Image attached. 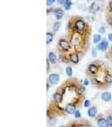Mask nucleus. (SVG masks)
I'll use <instances>...</instances> for the list:
<instances>
[{"instance_id": "obj_1", "label": "nucleus", "mask_w": 112, "mask_h": 127, "mask_svg": "<svg viewBox=\"0 0 112 127\" xmlns=\"http://www.w3.org/2000/svg\"><path fill=\"white\" fill-rule=\"evenodd\" d=\"M81 83L78 79H69L65 81L64 83L57 89L61 92L62 94V103H61L64 104L63 107H65L68 104H73V105L76 106L77 108L82 104L83 101L84 100V95L79 94L77 92V88L78 86Z\"/></svg>"}, {"instance_id": "obj_2", "label": "nucleus", "mask_w": 112, "mask_h": 127, "mask_svg": "<svg viewBox=\"0 0 112 127\" xmlns=\"http://www.w3.org/2000/svg\"><path fill=\"white\" fill-rule=\"evenodd\" d=\"M91 32H92L91 29L85 32H77L73 31L68 32V39L70 42L73 50L78 53L81 57L86 54L89 48Z\"/></svg>"}, {"instance_id": "obj_3", "label": "nucleus", "mask_w": 112, "mask_h": 127, "mask_svg": "<svg viewBox=\"0 0 112 127\" xmlns=\"http://www.w3.org/2000/svg\"><path fill=\"white\" fill-rule=\"evenodd\" d=\"M111 72V69L105 62H101L100 67H99V71L96 75H94L93 77L89 78V81L94 87H96L98 89H106L109 87L105 82V78L106 75L109 73Z\"/></svg>"}, {"instance_id": "obj_4", "label": "nucleus", "mask_w": 112, "mask_h": 127, "mask_svg": "<svg viewBox=\"0 0 112 127\" xmlns=\"http://www.w3.org/2000/svg\"><path fill=\"white\" fill-rule=\"evenodd\" d=\"M89 29H91L89 25L81 16H73L69 19L67 24L68 32L73 31L77 32H85Z\"/></svg>"}, {"instance_id": "obj_5", "label": "nucleus", "mask_w": 112, "mask_h": 127, "mask_svg": "<svg viewBox=\"0 0 112 127\" xmlns=\"http://www.w3.org/2000/svg\"><path fill=\"white\" fill-rule=\"evenodd\" d=\"M56 48H57L58 53L59 54H68L69 53L73 52L72 46L70 44V42L68 41V38H60L57 42V45H56Z\"/></svg>"}, {"instance_id": "obj_6", "label": "nucleus", "mask_w": 112, "mask_h": 127, "mask_svg": "<svg viewBox=\"0 0 112 127\" xmlns=\"http://www.w3.org/2000/svg\"><path fill=\"white\" fill-rule=\"evenodd\" d=\"M96 48L98 51H100V52H106L110 48L109 40L106 39V38H103L102 41L96 45Z\"/></svg>"}, {"instance_id": "obj_7", "label": "nucleus", "mask_w": 112, "mask_h": 127, "mask_svg": "<svg viewBox=\"0 0 112 127\" xmlns=\"http://www.w3.org/2000/svg\"><path fill=\"white\" fill-rule=\"evenodd\" d=\"M68 59L70 61V63L73 64H78L80 61V54L78 53L75 52V51H73V52L69 53L68 54Z\"/></svg>"}, {"instance_id": "obj_8", "label": "nucleus", "mask_w": 112, "mask_h": 127, "mask_svg": "<svg viewBox=\"0 0 112 127\" xmlns=\"http://www.w3.org/2000/svg\"><path fill=\"white\" fill-rule=\"evenodd\" d=\"M53 15L55 16V19L56 20H60L63 18L64 11L62 8H55L53 10Z\"/></svg>"}, {"instance_id": "obj_9", "label": "nucleus", "mask_w": 112, "mask_h": 127, "mask_svg": "<svg viewBox=\"0 0 112 127\" xmlns=\"http://www.w3.org/2000/svg\"><path fill=\"white\" fill-rule=\"evenodd\" d=\"M60 81V75L58 74H51L48 77V82L52 85H56Z\"/></svg>"}, {"instance_id": "obj_10", "label": "nucleus", "mask_w": 112, "mask_h": 127, "mask_svg": "<svg viewBox=\"0 0 112 127\" xmlns=\"http://www.w3.org/2000/svg\"><path fill=\"white\" fill-rule=\"evenodd\" d=\"M99 9H100V7H99V3L94 1H93L90 4V6L89 7V12L90 14H96L99 11Z\"/></svg>"}, {"instance_id": "obj_11", "label": "nucleus", "mask_w": 112, "mask_h": 127, "mask_svg": "<svg viewBox=\"0 0 112 127\" xmlns=\"http://www.w3.org/2000/svg\"><path fill=\"white\" fill-rule=\"evenodd\" d=\"M53 99H54V101L56 102V103H57L61 104L62 103L63 97H62V94L61 93V92L59 91L58 89L55 92V93H53Z\"/></svg>"}, {"instance_id": "obj_12", "label": "nucleus", "mask_w": 112, "mask_h": 127, "mask_svg": "<svg viewBox=\"0 0 112 127\" xmlns=\"http://www.w3.org/2000/svg\"><path fill=\"white\" fill-rule=\"evenodd\" d=\"M48 59L52 64H56V63H57V57H56V54H55L54 52H52V51L49 52Z\"/></svg>"}, {"instance_id": "obj_13", "label": "nucleus", "mask_w": 112, "mask_h": 127, "mask_svg": "<svg viewBox=\"0 0 112 127\" xmlns=\"http://www.w3.org/2000/svg\"><path fill=\"white\" fill-rule=\"evenodd\" d=\"M65 108V112H67L68 114H74L75 111H76L77 107L73 104H68L64 107Z\"/></svg>"}, {"instance_id": "obj_14", "label": "nucleus", "mask_w": 112, "mask_h": 127, "mask_svg": "<svg viewBox=\"0 0 112 127\" xmlns=\"http://www.w3.org/2000/svg\"><path fill=\"white\" fill-rule=\"evenodd\" d=\"M98 126L99 127H109V123L104 118H99L98 119Z\"/></svg>"}, {"instance_id": "obj_15", "label": "nucleus", "mask_w": 112, "mask_h": 127, "mask_svg": "<svg viewBox=\"0 0 112 127\" xmlns=\"http://www.w3.org/2000/svg\"><path fill=\"white\" fill-rule=\"evenodd\" d=\"M54 40V34L52 32H46V44L49 45L51 44Z\"/></svg>"}, {"instance_id": "obj_16", "label": "nucleus", "mask_w": 112, "mask_h": 127, "mask_svg": "<svg viewBox=\"0 0 112 127\" xmlns=\"http://www.w3.org/2000/svg\"><path fill=\"white\" fill-rule=\"evenodd\" d=\"M101 97L105 102H110L111 100V93H108V92H105V93H102L101 95Z\"/></svg>"}, {"instance_id": "obj_17", "label": "nucleus", "mask_w": 112, "mask_h": 127, "mask_svg": "<svg viewBox=\"0 0 112 127\" xmlns=\"http://www.w3.org/2000/svg\"><path fill=\"white\" fill-rule=\"evenodd\" d=\"M60 27H61V22L59 21L54 22L53 25H52V32L53 33H56L60 30Z\"/></svg>"}, {"instance_id": "obj_18", "label": "nucleus", "mask_w": 112, "mask_h": 127, "mask_svg": "<svg viewBox=\"0 0 112 127\" xmlns=\"http://www.w3.org/2000/svg\"><path fill=\"white\" fill-rule=\"evenodd\" d=\"M102 36H101L100 34H94L93 35V43H95V44H98L99 42H100L101 41H102Z\"/></svg>"}, {"instance_id": "obj_19", "label": "nucleus", "mask_w": 112, "mask_h": 127, "mask_svg": "<svg viewBox=\"0 0 112 127\" xmlns=\"http://www.w3.org/2000/svg\"><path fill=\"white\" fill-rule=\"evenodd\" d=\"M73 5V2L72 0H65V3H63V8L65 10H70Z\"/></svg>"}, {"instance_id": "obj_20", "label": "nucleus", "mask_w": 112, "mask_h": 127, "mask_svg": "<svg viewBox=\"0 0 112 127\" xmlns=\"http://www.w3.org/2000/svg\"><path fill=\"white\" fill-rule=\"evenodd\" d=\"M88 114L89 115V117H94L95 115H96L97 114V109L95 107H91L88 110Z\"/></svg>"}, {"instance_id": "obj_21", "label": "nucleus", "mask_w": 112, "mask_h": 127, "mask_svg": "<svg viewBox=\"0 0 112 127\" xmlns=\"http://www.w3.org/2000/svg\"><path fill=\"white\" fill-rule=\"evenodd\" d=\"M106 14H108V15H112V0H110L109 3H108Z\"/></svg>"}, {"instance_id": "obj_22", "label": "nucleus", "mask_w": 112, "mask_h": 127, "mask_svg": "<svg viewBox=\"0 0 112 127\" xmlns=\"http://www.w3.org/2000/svg\"><path fill=\"white\" fill-rule=\"evenodd\" d=\"M66 74H67V75L69 77H71L73 75V69H72V67L70 66V65H68V66H67V68H66Z\"/></svg>"}, {"instance_id": "obj_23", "label": "nucleus", "mask_w": 112, "mask_h": 127, "mask_svg": "<svg viewBox=\"0 0 112 127\" xmlns=\"http://www.w3.org/2000/svg\"><path fill=\"white\" fill-rule=\"evenodd\" d=\"M105 57L109 59V60H111L112 62V46L111 47V48H109V51L106 53V55H105Z\"/></svg>"}, {"instance_id": "obj_24", "label": "nucleus", "mask_w": 112, "mask_h": 127, "mask_svg": "<svg viewBox=\"0 0 112 127\" xmlns=\"http://www.w3.org/2000/svg\"><path fill=\"white\" fill-rule=\"evenodd\" d=\"M56 2V0H46V6L47 7H52Z\"/></svg>"}, {"instance_id": "obj_25", "label": "nucleus", "mask_w": 112, "mask_h": 127, "mask_svg": "<svg viewBox=\"0 0 112 127\" xmlns=\"http://www.w3.org/2000/svg\"><path fill=\"white\" fill-rule=\"evenodd\" d=\"M99 33L101 34V35H103V34L105 33V26H100V27H99Z\"/></svg>"}, {"instance_id": "obj_26", "label": "nucleus", "mask_w": 112, "mask_h": 127, "mask_svg": "<svg viewBox=\"0 0 112 127\" xmlns=\"http://www.w3.org/2000/svg\"><path fill=\"white\" fill-rule=\"evenodd\" d=\"M97 48H93L92 49V56H93V58H96L97 57Z\"/></svg>"}, {"instance_id": "obj_27", "label": "nucleus", "mask_w": 112, "mask_h": 127, "mask_svg": "<svg viewBox=\"0 0 112 127\" xmlns=\"http://www.w3.org/2000/svg\"><path fill=\"white\" fill-rule=\"evenodd\" d=\"M53 10H54V8L48 7V9H46V14H47V15H50V14H53Z\"/></svg>"}, {"instance_id": "obj_28", "label": "nucleus", "mask_w": 112, "mask_h": 127, "mask_svg": "<svg viewBox=\"0 0 112 127\" xmlns=\"http://www.w3.org/2000/svg\"><path fill=\"white\" fill-rule=\"evenodd\" d=\"M50 64L51 62L49 61V59H46V71H47V73L50 72Z\"/></svg>"}, {"instance_id": "obj_29", "label": "nucleus", "mask_w": 112, "mask_h": 127, "mask_svg": "<svg viewBox=\"0 0 112 127\" xmlns=\"http://www.w3.org/2000/svg\"><path fill=\"white\" fill-rule=\"evenodd\" d=\"M107 121L109 123V126H112V115H109L107 118Z\"/></svg>"}, {"instance_id": "obj_30", "label": "nucleus", "mask_w": 112, "mask_h": 127, "mask_svg": "<svg viewBox=\"0 0 112 127\" xmlns=\"http://www.w3.org/2000/svg\"><path fill=\"white\" fill-rule=\"evenodd\" d=\"M74 115H75V117H76L77 119H78V118H80L81 117V114H80V112L78 111V110H76L74 113Z\"/></svg>"}, {"instance_id": "obj_31", "label": "nucleus", "mask_w": 112, "mask_h": 127, "mask_svg": "<svg viewBox=\"0 0 112 127\" xmlns=\"http://www.w3.org/2000/svg\"><path fill=\"white\" fill-rule=\"evenodd\" d=\"M56 3L60 5H63V3H65V0H56Z\"/></svg>"}, {"instance_id": "obj_32", "label": "nucleus", "mask_w": 112, "mask_h": 127, "mask_svg": "<svg viewBox=\"0 0 112 127\" xmlns=\"http://www.w3.org/2000/svg\"><path fill=\"white\" fill-rule=\"evenodd\" d=\"M89 81H89V78H86V79H85V80H84V82H83V84H84V86L89 85Z\"/></svg>"}, {"instance_id": "obj_33", "label": "nucleus", "mask_w": 112, "mask_h": 127, "mask_svg": "<svg viewBox=\"0 0 112 127\" xmlns=\"http://www.w3.org/2000/svg\"><path fill=\"white\" fill-rule=\"evenodd\" d=\"M108 40H109V42H112V33L108 34Z\"/></svg>"}, {"instance_id": "obj_34", "label": "nucleus", "mask_w": 112, "mask_h": 127, "mask_svg": "<svg viewBox=\"0 0 112 127\" xmlns=\"http://www.w3.org/2000/svg\"><path fill=\"white\" fill-rule=\"evenodd\" d=\"M89 105H90V101H89V100L85 101V103H84V107H89Z\"/></svg>"}, {"instance_id": "obj_35", "label": "nucleus", "mask_w": 112, "mask_h": 127, "mask_svg": "<svg viewBox=\"0 0 112 127\" xmlns=\"http://www.w3.org/2000/svg\"><path fill=\"white\" fill-rule=\"evenodd\" d=\"M98 1H99V2H105V0H98Z\"/></svg>"}, {"instance_id": "obj_36", "label": "nucleus", "mask_w": 112, "mask_h": 127, "mask_svg": "<svg viewBox=\"0 0 112 127\" xmlns=\"http://www.w3.org/2000/svg\"><path fill=\"white\" fill-rule=\"evenodd\" d=\"M60 127H66V126H60Z\"/></svg>"}]
</instances>
